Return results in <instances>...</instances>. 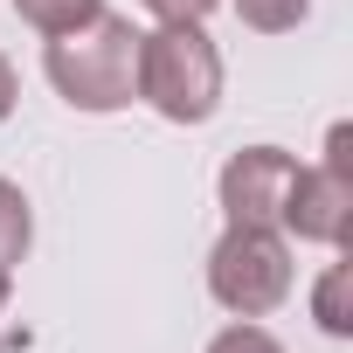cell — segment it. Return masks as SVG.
I'll return each instance as SVG.
<instances>
[{"mask_svg": "<svg viewBox=\"0 0 353 353\" xmlns=\"http://www.w3.org/2000/svg\"><path fill=\"white\" fill-rule=\"evenodd\" d=\"M42 70H49L63 104H77V111H125L139 97V28L125 14L97 8L83 28L49 35Z\"/></svg>", "mask_w": 353, "mask_h": 353, "instance_id": "obj_1", "label": "cell"}, {"mask_svg": "<svg viewBox=\"0 0 353 353\" xmlns=\"http://www.w3.org/2000/svg\"><path fill=\"white\" fill-rule=\"evenodd\" d=\"M139 97L166 125H208L222 111V49L201 21H159L139 35Z\"/></svg>", "mask_w": 353, "mask_h": 353, "instance_id": "obj_2", "label": "cell"}, {"mask_svg": "<svg viewBox=\"0 0 353 353\" xmlns=\"http://www.w3.org/2000/svg\"><path fill=\"white\" fill-rule=\"evenodd\" d=\"M208 291L222 312L236 319H263L291 298V250L277 229H250V222H229L222 243L208 250Z\"/></svg>", "mask_w": 353, "mask_h": 353, "instance_id": "obj_3", "label": "cell"}, {"mask_svg": "<svg viewBox=\"0 0 353 353\" xmlns=\"http://www.w3.org/2000/svg\"><path fill=\"white\" fill-rule=\"evenodd\" d=\"M291 173H298V159L277 152V145H243V152H229L222 181H215L222 215H229V222H250V229H277L284 194H291Z\"/></svg>", "mask_w": 353, "mask_h": 353, "instance_id": "obj_4", "label": "cell"}, {"mask_svg": "<svg viewBox=\"0 0 353 353\" xmlns=\"http://www.w3.org/2000/svg\"><path fill=\"white\" fill-rule=\"evenodd\" d=\"M277 229H291L298 243H325V250H339L346 229H353V173H339V166H298Z\"/></svg>", "mask_w": 353, "mask_h": 353, "instance_id": "obj_5", "label": "cell"}, {"mask_svg": "<svg viewBox=\"0 0 353 353\" xmlns=\"http://www.w3.org/2000/svg\"><path fill=\"white\" fill-rule=\"evenodd\" d=\"M35 243V215H28V194L0 173V270H14Z\"/></svg>", "mask_w": 353, "mask_h": 353, "instance_id": "obj_6", "label": "cell"}, {"mask_svg": "<svg viewBox=\"0 0 353 353\" xmlns=\"http://www.w3.org/2000/svg\"><path fill=\"white\" fill-rule=\"evenodd\" d=\"M353 270L346 263H332L325 277H319V291H312V319H319V332H332V339H346L353 332Z\"/></svg>", "mask_w": 353, "mask_h": 353, "instance_id": "obj_7", "label": "cell"}, {"mask_svg": "<svg viewBox=\"0 0 353 353\" xmlns=\"http://www.w3.org/2000/svg\"><path fill=\"white\" fill-rule=\"evenodd\" d=\"M97 8H104V0H14V14H21L35 35H70V28H83Z\"/></svg>", "mask_w": 353, "mask_h": 353, "instance_id": "obj_8", "label": "cell"}, {"mask_svg": "<svg viewBox=\"0 0 353 353\" xmlns=\"http://www.w3.org/2000/svg\"><path fill=\"white\" fill-rule=\"evenodd\" d=\"M236 14H243V28H256V35H284V28H298V21L312 14V0H236Z\"/></svg>", "mask_w": 353, "mask_h": 353, "instance_id": "obj_9", "label": "cell"}, {"mask_svg": "<svg viewBox=\"0 0 353 353\" xmlns=\"http://www.w3.org/2000/svg\"><path fill=\"white\" fill-rule=\"evenodd\" d=\"M208 353H284V346H277V339H270L256 319H243V325L215 332V339H208Z\"/></svg>", "mask_w": 353, "mask_h": 353, "instance_id": "obj_10", "label": "cell"}, {"mask_svg": "<svg viewBox=\"0 0 353 353\" xmlns=\"http://www.w3.org/2000/svg\"><path fill=\"white\" fill-rule=\"evenodd\" d=\"M145 14H159V21H201V14H215L222 0H139Z\"/></svg>", "mask_w": 353, "mask_h": 353, "instance_id": "obj_11", "label": "cell"}, {"mask_svg": "<svg viewBox=\"0 0 353 353\" xmlns=\"http://www.w3.org/2000/svg\"><path fill=\"white\" fill-rule=\"evenodd\" d=\"M14 97H21V77H14V63H8V56H0V125H8Z\"/></svg>", "mask_w": 353, "mask_h": 353, "instance_id": "obj_12", "label": "cell"}, {"mask_svg": "<svg viewBox=\"0 0 353 353\" xmlns=\"http://www.w3.org/2000/svg\"><path fill=\"white\" fill-rule=\"evenodd\" d=\"M0 312H8V270H0Z\"/></svg>", "mask_w": 353, "mask_h": 353, "instance_id": "obj_13", "label": "cell"}, {"mask_svg": "<svg viewBox=\"0 0 353 353\" xmlns=\"http://www.w3.org/2000/svg\"><path fill=\"white\" fill-rule=\"evenodd\" d=\"M0 353H8V346H0Z\"/></svg>", "mask_w": 353, "mask_h": 353, "instance_id": "obj_14", "label": "cell"}]
</instances>
